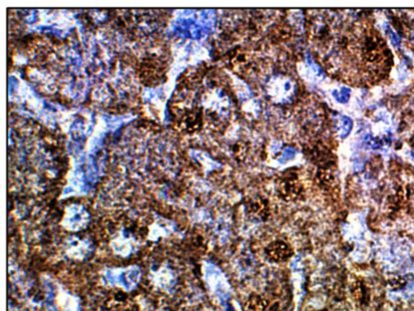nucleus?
<instances>
[{
  "mask_svg": "<svg viewBox=\"0 0 414 311\" xmlns=\"http://www.w3.org/2000/svg\"><path fill=\"white\" fill-rule=\"evenodd\" d=\"M265 308V301L261 297L251 298L246 305L247 311H263Z\"/></svg>",
  "mask_w": 414,
  "mask_h": 311,
  "instance_id": "nucleus-4",
  "label": "nucleus"
},
{
  "mask_svg": "<svg viewBox=\"0 0 414 311\" xmlns=\"http://www.w3.org/2000/svg\"><path fill=\"white\" fill-rule=\"evenodd\" d=\"M267 256L274 261L287 260L292 256L290 247L284 242H275L267 248Z\"/></svg>",
  "mask_w": 414,
  "mask_h": 311,
  "instance_id": "nucleus-3",
  "label": "nucleus"
},
{
  "mask_svg": "<svg viewBox=\"0 0 414 311\" xmlns=\"http://www.w3.org/2000/svg\"><path fill=\"white\" fill-rule=\"evenodd\" d=\"M279 191L282 197L286 200H294L299 196L301 188L296 177L289 176L282 181Z\"/></svg>",
  "mask_w": 414,
  "mask_h": 311,
  "instance_id": "nucleus-2",
  "label": "nucleus"
},
{
  "mask_svg": "<svg viewBox=\"0 0 414 311\" xmlns=\"http://www.w3.org/2000/svg\"><path fill=\"white\" fill-rule=\"evenodd\" d=\"M140 275V269L137 266H132L126 269H111L106 273V278L111 284L131 290L137 285Z\"/></svg>",
  "mask_w": 414,
  "mask_h": 311,
  "instance_id": "nucleus-1",
  "label": "nucleus"
}]
</instances>
